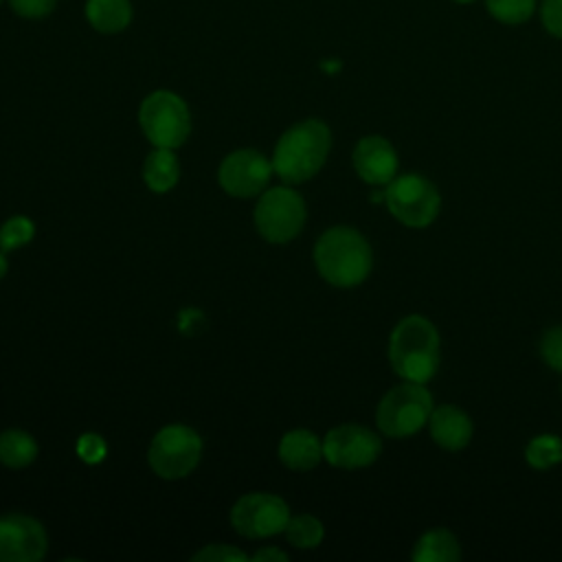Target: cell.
<instances>
[{"label": "cell", "instance_id": "obj_10", "mask_svg": "<svg viewBox=\"0 0 562 562\" xmlns=\"http://www.w3.org/2000/svg\"><path fill=\"white\" fill-rule=\"evenodd\" d=\"M382 452V441L375 432L358 424L331 428L323 439V457L327 463L345 470L367 468Z\"/></svg>", "mask_w": 562, "mask_h": 562}, {"label": "cell", "instance_id": "obj_31", "mask_svg": "<svg viewBox=\"0 0 562 562\" xmlns=\"http://www.w3.org/2000/svg\"><path fill=\"white\" fill-rule=\"evenodd\" d=\"M457 2H470V0H457Z\"/></svg>", "mask_w": 562, "mask_h": 562}, {"label": "cell", "instance_id": "obj_19", "mask_svg": "<svg viewBox=\"0 0 562 562\" xmlns=\"http://www.w3.org/2000/svg\"><path fill=\"white\" fill-rule=\"evenodd\" d=\"M37 457L35 439L24 430L0 432V463L7 468H24Z\"/></svg>", "mask_w": 562, "mask_h": 562}, {"label": "cell", "instance_id": "obj_23", "mask_svg": "<svg viewBox=\"0 0 562 562\" xmlns=\"http://www.w3.org/2000/svg\"><path fill=\"white\" fill-rule=\"evenodd\" d=\"M536 0H487L490 13L505 24H520L533 11Z\"/></svg>", "mask_w": 562, "mask_h": 562}, {"label": "cell", "instance_id": "obj_13", "mask_svg": "<svg viewBox=\"0 0 562 562\" xmlns=\"http://www.w3.org/2000/svg\"><path fill=\"white\" fill-rule=\"evenodd\" d=\"M353 169L369 184H389L397 173V154L384 136H364L353 149Z\"/></svg>", "mask_w": 562, "mask_h": 562}, {"label": "cell", "instance_id": "obj_4", "mask_svg": "<svg viewBox=\"0 0 562 562\" xmlns=\"http://www.w3.org/2000/svg\"><path fill=\"white\" fill-rule=\"evenodd\" d=\"M432 408L430 391L419 382L404 380L380 400L375 422L386 437L402 439L419 432L428 424Z\"/></svg>", "mask_w": 562, "mask_h": 562}, {"label": "cell", "instance_id": "obj_7", "mask_svg": "<svg viewBox=\"0 0 562 562\" xmlns=\"http://www.w3.org/2000/svg\"><path fill=\"white\" fill-rule=\"evenodd\" d=\"M200 435L182 424H171L158 430L147 450V461L151 470L167 481H176L191 474L200 463Z\"/></svg>", "mask_w": 562, "mask_h": 562}, {"label": "cell", "instance_id": "obj_32", "mask_svg": "<svg viewBox=\"0 0 562 562\" xmlns=\"http://www.w3.org/2000/svg\"><path fill=\"white\" fill-rule=\"evenodd\" d=\"M2 2H4V0H0V4H2Z\"/></svg>", "mask_w": 562, "mask_h": 562}, {"label": "cell", "instance_id": "obj_27", "mask_svg": "<svg viewBox=\"0 0 562 562\" xmlns=\"http://www.w3.org/2000/svg\"><path fill=\"white\" fill-rule=\"evenodd\" d=\"M77 452H79V457H81L86 463H97V461H101V459L105 457V443H103V439H101L99 435L88 432V435H83V437L79 439Z\"/></svg>", "mask_w": 562, "mask_h": 562}, {"label": "cell", "instance_id": "obj_26", "mask_svg": "<svg viewBox=\"0 0 562 562\" xmlns=\"http://www.w3.org/2000/svg\"><path fill=\"white\" fill-rule=\"evenodd\" d=\"M193 560L195 562L198 560H204V562H244L246 555L239 549L231 547V544H209L206 549L198 551L193 555Z\"/></svg>", "mask_w": 562, "mask_h": 562}, {"label": "cell", "instance_id": "obj_33", "mask_svg": "<svg viewBox=\"0 0 562 562\" xmlns=\"http://www.w3.org/2000/svg\"><path fill=\"white\" fill-rule=\"evenodd\" d=\"M560 391H562V386H560Z\"/></svg>", "mask_w": 562, "mask_h": 562}, {"label": "cell", "instance_id": "obj_20", "mask_svg": "<svg viewBox=\"0 0 562 562\" xmlns=\"http://www.w3.org/2000/svg\"><path fill=\"white\" fill-rule=\"evenodd\" d=\"M283 533L290 544H294L299 549H314L321 544L325 529L318 518H314L310 514H301V516H290Z\"/></svg>", "mask_w": 562, "mask_h": 562}, {"label": "cell", "instance_id": "obj_11", "mask_svg": "<svg viewBox=\"0 0 562 562\" xmlns=\"http://www.w3.org/2000/svg\"><path fill=\"white\" fill-rule=\"evenodd\" d=\"M270 173L272 162L261 151L237 149L222 160L217 180L228 195L252 198L266 189Z\"/></svg>", "mask_w": 562, "mask_h": 562}, {"label": "cell", "instance_id": "obj_3", "mask_svg": "<svg viewBox=\"0 0 562 562\" xmlns=\"http://www.w3.org/2000/svg\"><path fill=\"white\" fill-rule=\"evenodd\" d=\"M314 261L327 283L336 288H353L369 277L373 255L371 246L358 231L349 226H334L318 237Z\"/></svg>", "mask_w": 562, "mask_h": 562}, {"label": "cell", "instance_id": "obj_24", "mask_svg": "<svg viewBox=\"0 0 562 562\" xmlns=\"http://www.w3.org/2000/svg\"><path fill=\"white\" fill-rule=\"evenodd\" d=\"M540 353L551 369L562 373V325L544 331L540 340Z\"/></svg>", "mask_w": 562, "mask_h": 562}, {"label": "cell", "instance_id": "obj_21", "mask_svg": "<svg viewBox=\"0 0 562 562\" xmlns=\"http://www.w3.org/2000/svg\"><path fill=\"white\" fill-rule=\"evenodd\" d=\"M525 459L536 470H549L562 461V439L558 435H538L525 448Z\"/></svg>", "mask_w": 562, "mask_h": 562}, {"label": "cell", "instance_id": "obj_28", "mask_svg": "<svg viewBox=\"0 0 562 562\" xmlns=\"http://www.w3.org/2000/svg\"><path fill=\"white\" fill-rule=\"evenodd\" d=\"M542 22L549 33L562 37V0H544L542 2Z\"/></svg>", "mask_w": 562, "mask_h": 562}, {"label": "cell", "instance_id": "obj_14", "mask_svg": "<svg viewBox=\"0 0 562 562\" xmlns=\"http://www.w3.org/2000/svg\"><path fill=\"white\" fill-rule=\"evenodd\" d=\"M428 426L432 441L443 450H461L472 439V419L461 408L450 404L432 408Z\"/></svg>", "mask_w": 562, "mask_h": 562}, {"label": "cell", "instance_id": "obj_16", "mask_svg": "<svg viewBox=\"0 0 562 562\" xmlns=\"http://www.w3.org/2000/svg\"><path fill=\"white\" fill-rule=\"evenodd\" d=\"M83 13L88 24L105 35L125 31L134 18L130 0H86Z\"/></svg>", "mask_w": 562, "mask_h": 562}, {"label": "cell", "instance_id": "obj_18", "mask_svg": "<svg viewBox=\"0 0 562 562\" xmlns=\"http://www.w3.org/2000/svg\"><path fill=\"white\" fill-rule=\"evenodd\" d=\"M461 558L459 540L448 529L426 531L413 549L415 562H454Z\"/></svg>", "mask_w": 562, "mask_h": 562}, {"label": "cell", "instance_id": "obj_30", "mask_svg": "<svg viewBox=\"0 0 562 562\" xmlns=\"http://www.w3.org/2000/svg\"><path fill=\"white\" fill-rule=\"evenodd\" d=\"M7 272V261H4V257L0 255V277Z\"/></svg>", "mask_w": 562, "mask_h": 562}, {"label": "cell", "instance_id": "obj_2", "mask_svg": "<svg viewBox=\"0 0 562 562\" xmlns=\"http://www.w3.org/2000/svg\"><path fill=\"white\" fill-rule=\"evenodd\" d=\"M389 360L400 378L426 384L439 367L437 327L419 314L402 318L389 338Z\"/></svg>", "mask_w": 562, "mask_h": 562}, {"label": "cell", "instance_id": "obj_5", "mask_svg": "<svg viewBox=\"0 0 562 562\" xmlns=\"http://www.w3.org/2000/svg\"><path fill=\"white\" fill-rule=\"evenodd\" d=\"M138 123L154 147L176 149L191 132L189 108L171 90H154L147 94L138 110Z\"/></svg>", "mask_w": 562, "mask_h": 562}, {"label": "cell", "instance_id": "obj_9", "mask_svg": "<svg viewBox=\"0 0 562 562\" xmlns=\"http://www.w3.org/2000/svg\"><path fill=\"white\" fill-rule=\"evenodd\" d=\"M290 520L283 498L266 492L244 494L231 509V525L244 538H268L281 533Z\"/></svg>", "mask_w": 562, "mask_h": 562}, {"label": "cell", "instance_id": "obj_25", "mask_svg": "<svg viewBox=\"0 0 562 562\" xmlns=\"http://www.w3.org/2000/svg\"><path fill=\"white\" fill-rule=\"evenodd\" d=\"M7 2L13 9V13H18L20 18H26V20H42L57 4V0H7Z\"/></svg>", "mask_w": 562, "mask_h": 562}, {"label": "cell", "instance_id": "obj_1", "mask_svg": "<svg viewBox=\"0 0 562 562\" xmlns=\"http://www.w3.org/2000/svg\"><path fill=\"white\" fill-rule=\"evenodd\" d=\"M329 147L331 134L323 121H301L281 134L274 147L272 169L288 184L305 182L321 171Z\"/></svg>", "mask_w": 562, "mask_h": 562}, {"label": "cell", "instance_id": "obj_15", "mask_svg": "<svg viewBox=\"0 0 562 562\" xmlns=\"http://www.w3.org/2000/svg\"><path fill=\"white\" fill-rule=\"evenodd\" d=\"M279 457L290 470H312L323 459V441L312 430H290L279 443Z\"/></svg>", "mask_w": 562, "mask_h": 562}, {"label": "cell", "instance_id": "obj_8", "mask_svg": "<svg viewBox=\"0 0 562 562\" xmlns=\"http://www.w3.org/2000/svg\"><path fill=\"white\" fill-rule=\"evenodd\" d=\"M305 202L290 187H272L261 193L255 209V226L259 235L272 244L294 239L305 224Z\"/></svg>", "mask_w": 562, "mask_h": 562}, {"label": "cell", "instance_id": "obj_22", "mask_svg": "<svg viewBox=\"0 0 562 562\" xmlns=\"http://www.w3.org/2000/svg\"><path fill=\"white\" fill-rule=\"evenodd\" d=\"M33 235H35L33 222L24 215H15L0 226V248L15 250V248L29 244L33 239Z\"/></svg>", "mask_w": 562, "mask_h": 562}, {"label": "cell", "instance_id": "obj_17", "mask_svg": "<svg viewBox=\"0 0 562 562\" xmlns=\"http://www.w3.org/2000/svg\"><path fill=\"white\" fill-rule=\"evenodd\" d=\"M180 178V162L173 149L156 147L151 154H147L143 165V180L145 184L156 193H167L176 187Z\"/></svg>", "mask_w": 562, "mask_h": 562}, {"label": "cell", "instance_id": "obj_12", "mask_svg": "<svg viewBox=\"0 0 562 562\" xmlns=\"http://www.w3.org/2000/svg\"><path fill=\"white\" fill-rule=\"evenodd\" d=\"M44 527L26 514L0 516V562H37L46 553Z\"/></svg>", "mask_w": 562, "mask_h": 562}, {"label": "cell", "instance_id": "obj_29", "mask_svg": "<svg viewBox=\"0 0 562 562\" xmlns=\"http://www.w3.org/2000/svg\"><path fill=\"white\" fill-rule=\"evenodd\" d=\"M252 560H288V555L283 553V551H279V549H270V547H266V549H261V551H257L255 555H252Z\"/></svg>", "mask_w": 562, "mask_h": 562}, {"label": "cell", "instance_id": "obj_6", "mask_svg": "<svg viewBox=\"0 0 562 562\" xmlns=\"http://www.w3.org/2000/svg\"><path fill=\"white\" fill-rule=\"evenodd\" d=\"M384 204L404 226L424 228L439 215L441 198L428 178L419 173H404L386 184Z\"/></svg>", "mask_w": 562, "mask_h": 562}]
</instances>
